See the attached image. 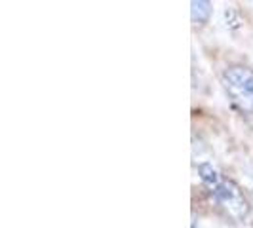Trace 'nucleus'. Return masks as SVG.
Segmentation results:
<instances>
[{"instance_id":"1","label":"nucleus","mask_w":253,"mask_h":228,"mask_svg":"<svg viewBox=\"0 0 253 228\" xmlns=\"http://www.w3.org/2000/svg\"><path fill=\"white\" fill-rule=\"evenodd\" d=\"M223 86L227 89L228 97L232 103L246 111L253 113V71L242 65L228 67L227 71L221 76Z\"/></svg>"},{"instance_id":"2","label":"nucleus","mask_w":253,"mask_h":228,"mask_svg":"<svg viewBox=\"0 0 253 228\" xmlns=\"http://www.w3.org/2000/svg\"><path fill=\"white\" fill-rule=\"evenodd\" d=\"M211 196L217 205L234 221H244L250 213V205L244 198V192L230 179H221L211 189Z\"/></svg>"},{"instance_id":"3","label":"nucleus","mask_w":253,"mask_h":228,"mask_svg":"<svg viewBox=\"0 0 253 228\" xmlns=\"http://www.w3.org/2000/svg\"><path fill=\"white\" fill-rule=\"evenodd\" d=\"M190 15H192V21L198 25L208 23V19L211 15V4L206 0H194L190 4Z\"/></svg>"},{"instance_id":"4","label":"nucleus","mask_w":253,"mask_h":228,"mask_svg":"<svg viewBox=\"0 0 253 228\" xmlns=\"http://www.w3.org/2000/svg\"><path fill=\"white\" fill-rule=\"evenodd\" d=\"M198 175H200V179H202L206 185H210L211 189H213L217 183L221 181L219 175H217V171L213 169V165H210V164L200 165V167H198Z\"/></svg>"}]
</instances>
